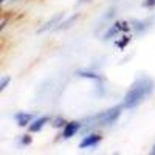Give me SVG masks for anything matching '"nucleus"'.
<instances>
[{
    "label": "nucleus",
    "instance_id": "obj_1",
    "mask_svg": "<svg viewBox=\"0 0 155 155\" xmlns=\"http://www.w3.org/2000/svg\"><path fill=\"white\" fill-rule=\"evenodd\" d=\"M155 90V81L149 76H141L129 87L127 93L123 99V107L124 109H135L141 106L143 102L150 96Z\"/></svg>",
    "mask_w": 155,
    "mask_h": 155
},
{
    "label": "nucleus",
    "instance_id": "obj_2",
    "mask_svg": "<svg viewBox=\"0 0 155 155\" xmlns=\"http://www.w3.org/2000/svg\"><path fill=\"white\" fill-rule=\"evenodd\" d=\"M123 109H124L123 104L121 106H116V107H112L109 110H104V112H101V113L92 116L90 121H95L96 126H112L121 116V110Z\"/></svg>",
    "mask_w": 155,
    "mask_h": 155
},
{
    "label": "nucleus",
    "instance_id": "obj_3",
    "mask_svg": "<svg viewBox=\"0 0 155 155\" xmlns=\"http://www.w3.org/2000/svg\"><path fill=\"white\" fill-rule=\"evenodd\" d=\"M82 124L79 121H70V123H65L64 124V129H62V138L64 140H70L71 137H74L78 132L81 130Z\"/></svg>",
    "mask_w": 155,
    "mask_h": 155
},
{
    "label": "nucleus",
    "instance_id": "obj_4",
    "mask_svg": "<svg viewBox=\"0 0 155 155\" xmlns=\"http://www.w3.org/2000/svg\"><path fill=\"white\" fill-rule=\"evenodd\" d=\"M101 143V135L98 134H92V135H85L82 138V141L79 143L81 149H88V147H95Z\"/></svg>",
    "mask_w": 155,
    "mask_h": 155
},
{
    "label": "nucleus",
    "instance_id": "obj_5",
    "mask_svg": "<svg viewBox=\"0 0 155 155\" xmlns=\"http://www.w3.org/2000/svg\"><path fill=\"white\" fill-rule=\"evenodd\" d=\"M48 121H50L48 116H39V118H34V120L30 123V126H28V130H30V132H41L42 129H44V126H45Z\"/></svg>",
    "mask_w": 155,
    "mask_h": 155
},
{
    "label": "nucleus",
    "instance_id": "obj_6",
    "mask_svg": "<svg viewBox=\"0 0 155 155\" xmlns=\"http://www.w3.org/2000/svg\"><path fill=\"white\" fill-rule=\"evenodd\" d=\"M16 121L20 127H25V126H30V123L34 120V116L31 113H25V112H17L16 113Z\"/></svg>",
    "mask_w": 155,
    "mask_h": 155
},
{
    "label": "nucleus",
    "instance_id": "obj_7",
    "mask_svg": "<svg viewBox=\"0 0 155 155\" xmlns=\"http://www.w3.org/2000/svg\"><path fill=\"white\" fill-rule=\"evenodd\" d=\"M76 74L79 76V78H88V79H95V81L101 79V76H99V74H96V73H93V71H85V70H81V71H78Z\"/></svg>",
    "mask_w": 155,
    "mask_h": 155
},
{
    "label": "nucleus",
    "instance_id": "obj_8",
    "mask_svg": "<svg viewBox=\"0 0 155 155\" xmlns=\"http://www.w3.org/2000/svg\"><path fill=\"white\" fill-rule=\"evenodd\" d=\"M59 19H62V14H59V16H56V17H53V20H51V22H48V23L45 25V27H42V28H41V31H45V30H48V28H51V27H53V23H54V22H58Z\"/></svg>",
    "mask_w": 155,
    "mask_h": 155
},
{
    "label": "nucleus",
    "instance_id": "obj_9",
    "mask_svg": "<svg viewBox=\"0 0 155 155\" xmlns=\"http://www.w3.org/2000/svg\"><path fill=\"white\" fill-rule=\"evenodd\" d=\"M9 81H11L9 76H3V78H2V81H0V92H3V90L6 88V85H8Z\"/></svg>",
    "mask_w": 155,
    "mask_h": 155
},
{
    "label": "nucleus",
    "instance_id": "obj_10",
    "mask_svg": "<svg viewBox=\"0 0 155 155\" xmlns=\"http://www.w3.org/2000/svg\"><path fill=\"white\" fill-rule=\"evenodd\" d=\"M20 144H22V146H28V144H31V137H30V135H22V138H20Z\"/></svg>",
    "mask_w": 155,
    "mask_h": 155
},
{
    "label": "nucleus",
    "instance_id": "obj_11",
    "mask_svg": "<svg viewBox=\"0 0 155 155\" xmlns=\"http://www.w3.org/2000/svg\"><path fill=\"white\" fill-rule=\"evenodd\" d=\"M62 124H65V121H64L62 118H54L53 120V127H62Z\"/></svg>",
    "mask_w": 155,
    "mask_h": 155
},
{
    "label": "nucleus",
    "instance_id": "obj_12",
    "mask_svg": "<svg viewBox=\"0 0 155 155\" xmlns=\"http://www.w3.org/2000/svg\"><path fill=\"white\" fill-rule=\"evenodd\" d=\"M146 8L147 6H155V0H144V3H143Z\"/></svg>",
    "mask_w": 155,
    "mask_h": 155
},
{
    "label": "nucleus",
    "instance_id": "obj_13",
    "mask_svg": "<svg viewBox=\"0 0 155 155\" xmlns=\"http://www.w3.org/2000/svg\"><path fill=\"white\" fill-rule=\"evenodd\" d=\"M152 153L155 155V144H153V147H152Z\"/></svg>",
    "mask_w": 155,
    "mask_h": 155
},
{
    "label": "nucleus",
    "instance_id": "obj_14",
    "mask_svg": "<svg viewBox=\"0 0 155 155\" xmlns=\"http://www.w3.org/2000/svg\"><path fill=\"white\" fill-rule=\"evenodd\" d=\"M0 2H2V3H3V2H6V0H0Z\"/></svg>",
    "mask_w": 155,
    "mask_h": 155
}]
</instances>
